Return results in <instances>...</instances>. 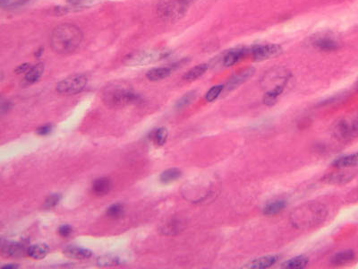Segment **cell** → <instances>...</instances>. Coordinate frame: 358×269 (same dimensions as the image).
<instances>
[{
  "label": "cell",
  "mask_w": 358,
  "mask_h": 269,
  "mask_svg": "<svg viewBox=\"0 0 358 269\" xmlns=\"http://www.w3.org/2000/svg\"><path fill=\"white\" fill-rule=\"evenodd\" d=\"M83 34L77 25L61 24L56 27L50 36V46L54 52L67 55L75 52L81 45Z\"/></svg>",
  "instance_id": "obj_1"
},
{
  "label": "cell",
  "mask_w": 358,
  "mask_h": 269,
  "mask_svg": "<svg viewBox=\"0 0 358 269\" xmlns=\"http://www.w3.org/2000/svg\"><path fill=\"white\" fill-rule=\"evenodd\" d=\"M327 216L324 206L319 203H311L298 208L292 214V222L297 228H308L323 221Z\"/></svg>",
  "instance_id": "obj_2"
},
{
  "label": "cell",
  "mask_w": 358,
  "mask_h": 269,
  "mask_svg": "<svg viewBox=\"0 0 358 269\" xmlns=\"http://www.w3.org/2000/svg\"><path fill=\"white\" fill-rule=\"evenodd\" d=\"M196 0H159L157 14L161 19L175 22L186 15L188 7Z\"/></svg>",
  "instance_id": "obj_3"
},
{
  "label": "cell",
  "mask_w": 358,
  "mask_h": 269,
  "mask_svg": "<svg viewBox=\"0 0 358 269\" xmlns=\"http://www.w3.org/2000/svg\"><path fill=\"white\" fill-rule=\"evenodd\" d=\"M103 101L110 107H124L141 101V97L130 88L115 86L104 92Z\"/></svg>",
  "instance_id": "obj_4"
},
{
  "label": "cell",
  "mask_w": 358,
  "mask_h": 269,
  "mask_svg": "<svg viewBox=\"0 0 358 269\" xmlns=\"http://www.w3.org/2000/svg\"><path fill=\"white\" fill-rule=\"evenodd\" d=\"M170 51L166 48H157L151 50H142L132 53L124 58V63L128 66H143L150 63L156 62L166 58Z\"/></svg>",
  "instance_id": "obj_5"
},
{
  "label": "cell",
  "mask_w": 358,
  "mask_h": 269,
  "mask_svg": "<svg viewBox=\"0 0 358 269\" xmlns=\"http://www.w3.org/2000/svg\"><path fill=\"white\" fill-rule=\"evenodd\" d=\"M88 84L85 75L77 74L63 79L57 84V91L63 95H74L83 91Z\"/></svg>",
  "instance_id": "obj_6"
},
{
  "label": "cell",
  "mask_w": 358,
  "mask_h": 269,
  "mask_svg": "<svg viewBox=\"0 0 358 269\" xmlns=\"http://www.w3.org/2000/svg\"><path fill=\"white\" fill-rule=\"evenodd\" d=\"M251 53L255 61H263L280 55L282 53V48L281 46L278 44L254 45L251 48Z\"/></svg>",
  "instance_id": "obj_7"
},
{
  "label": "cell",
  "mask_w": 358,
  "mask_h": 269,
  "mask_svg": "<svg viewBox=\"0 0 358 269\" xmlns=\"http://www.w3.org/2000/svg\"><path fill=\"white\" fill-rule=\"evenodd\" d=\"M335 134L340 140L349 141L358 136V119L351 120H341L336 125Z\"/></svg>",
  "instance_id": "obj_8"
},
{
  "label": "cell",
  "mask_w": 358,
  "mask_h": 269,
  "mask_svg": "<svg viewBox=\"0 0 358 269\" xmlns=\"http://www.w3.org/2000/svg\"><path fill=\"white\" fill-rule=\"evenodd\" d=\"M254 73H255V68L253 67H247L240 70L239 72L236 73L228 82L227 85L228 91H233L236 88L240 87L242 84L247 81L250 77H253Z\"/></svg>",
  "instance_id": "obj_9"
},
{
  "label": "cell",
  "mask_w": 358,
  "mask_h": 269,
  "mask_svg": "<svg viewBox=\"0 0 358 269\" xmlns=\"http://www.w3.org/2000/svg\"><path fill=\"white\" fill-rule=\"evenodd\" d=\"M1 250H2V254L5 257L21 258V257H24V255L27 254L28 249H26L24 244L19 243V242L6 241L5 243L2 242Z\"/></svg>",
  "instance_id": "obj_10"
},
{
  "label": "cell",
  "mask_w": 358,
  "mask_h": 269,
  "mask_svg": "<svg viewBox=\"0 0 358 269\" xmlns=\"http://www.w3.org/2000/svg\"><path fill=\"white\" fill-rule=\"evenodd\" d=\"M280 260L279 255H268L263 256L261 258H257L255 260H252L249 263L246 268L253 269H266L272 268V266L276 265L278 261Z\"/></svg>",
  "instance_id": "obj_11"
},
{
  "label": "cell",
  "mask_w": 358,
  "mask_h": 269,
  "mask_svg": "<svg viewBox=\"0 0 358 269\" xmlns=\"http://www.w3.org/2000/svg\"><path fill=\"white\" fill-rule=\"evenodd\" d=\"M250 52H251V48H243V47L230 49L229 52L225 55L223 64H224L225 67H227L235 66L244 56H246Z\"/></svg>",
  "instance_id": "obj_12"
},
{
  "label": "cell",
  "mask_w": 358,
  "mask_h": 269,
  "mask_svg": "<svg viewBox=\"0 0 358 269\" xmlns=\"http://www.w3.org/2000/svg\"><path fill=\"white\" fill-rule=\"evenodd\" d=\"M313 44L315 48L320 49L321 51H327V52L335 51L339 48V42L327 35L317 37L314 41Z\"/></svg>",
  "instance_id": "obj_13"
},
{
  "label": "cell",
  "mask_w": 358,
  "mask_h": 269,
  "mask_svg": "<svg viewBox=\"0 0 358 269\" xmlns=\"http://www.w3.org/2000/svg\"><path fill=\"white\" fill-rule=\"evenodd\" d=\"M64 254L75 260H88L92 257L91 250L77 246H68L64 250Z\"/></svg>",
  "instance_id": "obj_14"
},
{
  "label": "cell",
  "mask_w": 358,
  "mask_h": 269,
  "mask_svg": "<svg viewBox=\"0 0 358 269\" xmlns=\"http://www.w3.org/2000/svg\"><path fill=\"white\" fill-rule=\"evenodd\" d=\"M174 70H175V68L173 67V66L154 67L149 70L146 74V77L150 81H159V80H163L169 77Z\"/></svg>",
  "instance_id": "obj_15"
},
{
  "label": "cell",
  "mask_w": 358,
  "mask_h": 269,
  "mask_svg": "<svg viewBox=\"0 0 358 269\" xmlns=\"http://www.w3.org/2000/svg\"><path fill=\"white\" fill-rule=\"evenodd\" d=\"M332 166L339 169L353 168L358 166V152L355 154L344 155L336 159Z\"/></svg>",
  "instance_id": "obj_16"
},
{
  "label": "cell",
  "mask_w": 358,
  "mask_h": 269,
  "mask_svg": "<svg viewBox=\"0 0 358 269\" xmlns=\"http://www.w3.org/2000/svg\"><path fill=\"white\" fill-rule=\"evenodd\" d=\"M111 188V181L109 178L96 179L92 183V192L95 194L96 196H104L110 192Z\"/></svg>",
  "instance_id": "obj_17"
},
{
  "label": "cell",
  "mask_w": 358,
  "mask_h": 269,
  "mask_svg": "<svg viewBox=\"0 0 358 269\" xmlns=\"http://www.w3.org/2000/svg\"><path fill=\"white\" fill-rule=\"evenodd\" d=\"M286 205L287 204H286V200H283V199L270 202L265 207H263V215H265L267 217H273V216L278 215L279 213L285 210Z\"/></svg>",
  "instance_id": "obj_18"
},
{
  "label": "cell",
  "mask_w": 358,
  "mask_h": 269,
  "mask_svg": "<svg viewBox=\"0 0 358 269\" xmlns=\"http://www.w3.org/2000/svg\"><path fill=\"white\" fill-rule=\"evenodd\" d=\"M355 257H356V255L353 250H343V251L336 253L331 258L330 263L336 267L343 266V265L349 264L351 261H353L355 260Z\"/></svg>",
  "instance_id": "obj_19"
},
{
  "label": "cell",
  "mask_w": 358,
  "mask_h": 269,
  "mask_svg": "<svg viewBox=\"0 0 358 269\" xmlns=\"http://www.w3.org/2000/svg\"><path fill=\"white\" fill-rule=\"evenodd\" d=\"M285 86H286L285 84L278 85L276 87H272L269 91H266V93L263 97V103L267 106L274 105L277 102L278 98L284 91Z\"/></svg>",
  "instance_id": "obj_20"
},
{
  "label": "cell",
  "mask_w": 358,
  "mask_h": 269,
  "mask_svg": "<svg viewBox=\"0 0 358 269\" xmlns=\"http://www.w3.org/2000/svg\"><path fill=\"white\" fill-rule=\"evenodd\" d=\"M44 69H45V67H44V64H42V63H39L37 65L31 67V68L25 74L24 81L28 85H32L34 83L38 82L40 78L43 75Z\"/></svg>",
  "instance_id": "obj_21"
},
{
  "label": "cell",
  "mask_w": 358,
  "mask_h": 269,
  "mask_svg": "<svg viewBox=\"0 0 358 269\" xmlns=\"http://www.w3.org/2000/svg\"><path fill=\"white\" fill-rule=\"evenodd\" d=\"M49 251V248L47 244L39 243L35 245L30 246L27 250V255L34 260H42Z\"/></svg>",
  "instance_id": "obj_22"
},
{
  "label": "cell",
  "mask_w": 358,
  "mask_h": 269,
  "mask_svg": "<svg viewBox=\"0 0 358 269\" xmlns=\"http://www.w3.org/2000/svg\"><path fill=\"white\" fill-rule=\"evenodd\" d=\"M309 263V259L306 256H297L286 260L281 265L282 269H303L307 267Z\"/></svg>",
  "instance_id": "obj_23"
},
{
  "label": "cell",
  "mask_w": 358,
  "mask_h": 269,
  "mask_svg": "<svg viewBox=\"0 0 358 269\" xmlns=\"http://www.w3.org/2000/svg\"><path fill=\"white\" fill-rule=\"evenodd\" d=\"M208 67L209 66L207 64H200L196 67H194L184 75L183 79L187 82H193L195 80H197L199 77L205 74L206 71L208 70Z\"/></svg>",
  "instance_id": "obj_24"
},
{
  "label": "cell",
  "mask_w": 358,
  "mask_h": 269,
  "mask_svg": "<svg viewBox=\"0 0 358 269\" xmlns=\"http://www.w3.org/2000/svg\"><path fill=\"white\" fill-rule=\"evenodd\" d=\"M182 176V172L177 168L167 169L164 171L160 176L159 180L163 184H168V183L174 182L177 180Z\"/></svg>",
  "instance_id": "obj_25"
},
{
  "label": "cell",
  "mask_w": 358,
  "mask_h": 269,
  "mask_svg": "<svg viewBox=\"0 0 358 269\" xmlns=\"http://www.w3.org/2000/svg\"><path fill=\"white\" fill-rule=\"evenodd\" d=\"M353 178L352 175H350L349 173H337L334 174H329L328 176H326L324 178L325 181L329 183V184H345V183L349 182Z\"/></svg>",
  "instance_id": "obj_26"
},
{
  "label": "cell",
  "mask_w": 358,
  "mask_h": 269,
  "mask_svg": "<svg viewBox=\"0 0 358 269\" xmlns=\"http://www.w3.org/2000/svg\"><path fill=\"white\" fill-rule=\"evenodd\" d=\"M167 130L165 128H159L157 130H153L150 134V138L153 140V143L158 145L161 146L163 144H166L167 140Z\"/></svg>",
  "instance_id": "obj_27"
},
{
  "label": "cell",
  "mask_w": 358,
  "mask_h": 269,
  "mask_svg": "<svg viewBox=\"0 0 358 269\" xmlns=\"http://www.w3.org/2000/svg\"><path fill=\"white\" fill-rule=\"evenodd\" d=\"M106 215L111 219H119L124 215V207L121 203H116L108 207Z\"/></svg>",
  "instance_id": "obj_28"
},
{
  "label": "cell",
  "mask_w": 358,
  "mask_h": 269,
  "mask_svg": "<svg viewBox=\"0 0 358 269\" xmlns=\"http://www.w3.org/2000/svg\"><path fill=\"white\" fill-rule=\"evenodd\" d=\"M122 261L120 258L115 255H105L100 257L97 260V264L99 267H114L121 264Z\"/></svg>",
  "instance_id": "obj_29"
},
{
  "label": "cell",
  "mask_w": 358,
  "mask_h": 269,
  "mask_svg": "<svg viewBox=\"0 0 358 269\" xmlns=\"http://www.w3.org/2000/svg\"><path fill=\"white\" fill-rule=\"evenodd\" d=\"M181 229V224L178 221L173 220L163 226L161 231H162L163 234H165V235H175L178 233Z\"/></svg>",
  "instance_id": "obj_30"
},
{
  "label": "cell",
  "mask_w": 358,
  "mask_h": 269,
  "mask_svg": "<svg viewBox=\"0 0 358 269\" xmlns=\"http://www.w3.org/2000/svg\"><path fill=\"white\" fill-rule=\"evenodd\" d=\"M196 98V91H189L186 93L184 96H182L178 101H177V104H176V108L177 110H181L184 109L186 106L191 104L192 102L194 101V100Z\"/></svg>",
  "instance_id": "obj_31"
},
{
  "label": "cell",
  "mask_w": 358,
  "mask_h": 269,
  "mask_svg": "<svg viewBox=\"0 0 358 269\" xmlns=\"http://www.w3.org/2000/svg\"><path fill=\"white\" fill-rule=\"evenodd\" d=\"M224 90V86L223 85H219V86H214L211 87L209 91H207L205 95V100L209 102L214 101L218 97L220 96V93Z\"/></svg>",
  "instance_id": "obj_32"
},
{
  "label": "cell",
  "mask_w": 358,
  "mask_h": 269,
  "mask_svg": "<svg viewBox=\"0 0 358 269\" xmlns=\"http://www.w3.org/2000/svg\"><path fill=\"white\" fill-rule=\"evenodd\" d=\"M61 195L60 194H53L48 196L46 200L44 202L43 207L45 209H51L53 207H56L59 201L61 200Z\"/></svg>",
  "instance_id": "obj_33"
},
{
  "label": "cell",
  "mask_w": 358,
  "mask_h": 269,
  "mask_svg": "<svg viewBox=\"0 0 358 269\" xmlns=\"http://www.w3.org/2000/svg\"><path fill=\"white\" fill-rule=\"evenodd\" d=\"M58 233L61 237L67 238L73 233V227L69 224H63L58 228Z\"/></svg>",
  "instance_id": "obj_34"
},
{
  "label": "cell",
  "mask_w": 358,
  "mask_h": 269,
  "mask_svg": "<svg viewBox=\"0 0 358 269\" xmlns=\"http://www.w3.org/2000/svg\"><path fill=\"white\" fill-rule=\"evenodd\" d=\"M53 126L50 124H47V125L41 126L40 127L39 129L36 130V133L39 135H41V136H45V135H48V134L51 133L52 131Z\"/></svg>",
  "instance_id": "obj_35"
},
{
  "label": "cell",
  "mask_w": 358,
  "mask_h": 269,
  "mask_svg": "<svg viewBox=\"0 0 358 269\" xmlns=\"http://www.w3.org/2000/svg\"><path fill=\"white\" fill-rule=\"evenodd\" d=\"M31 67H32V66H31V64H29V63H24V64H22V65H20V66L16 67L14 71H15L16 74L26 73L28 71L29 69L31 68Z\"/></svg>",
  "instance_id": "obj_36"
},
{
  "label": "cell",
  "mask_w": 358,
  "mask_h": 269,
  "mask_svg": "<svg viewBox=\"0 0 358 269\" xmlns=\"http://www.w3.org/2000/svg\"><path fill=\"white\" fill-rule=\"evenodd\" d=\"M1 269H18V265H15V264L4 265V266H2V267H1Z\"/></svg>",
  "instance_id": "obj_37"
},
{
  "label": "cell",
  "mask_w": 358,
  "mask_h": 269,
  "mask_svg": "<svg viewBox=\"0 0 358 269\" xmlns=\"http://www.w3.org/2000/svg\"><path fill=\"white\" fill-rule=\"evenodd\" d=\"M82 1H84V0H67V2L73 5H78L79 4H81Z\"/></svg>",
  "instance_id": "obj_38"
},
{
  "label": "cell",
  "mask_w": 358,
  "mask_h": 269,
  "mask_svg": "<svg viewBox=\"0 0 358 269\" xmlns=\"http://www.w3.org/2000/svg\"><path fill=\"white\" fill-rule=\"evenodd\" d=\"M43 50H44V49H43L42 48H39L38 50L35 52V56L40 58V57L41 56V54L43 53Z\"/></svg>",
  "instance_id": "obj_39"
},
{
  "label": "cell",
  "mask_w": 358,
  "mask_h": 269,
  "mask_svg": "<svg viewBox=\"0 0 358 269\" xmlns=\"http://www.w3.org/2000/svg\"><path fill=\"white\" fill-rule=\"evenodd\" d=\"M1 1H8V0H1Z\"/></svg>",
  "instance_id": "obj_40"
},
{
  "label": "cell",
  "mask_w": 358,
  "mask_h": 269,
  "mask_svg": "<svg viewBox=\"0 0 358 269\" xmlns=\"http://www.w3.org/2000/svg\"><path fill=\"white\" fill-rule=\"evenodd\" d=\"M357 87H358V85H357Z\"/></svg>",
  "instance_id": "obj_41"
}]
</instances>
